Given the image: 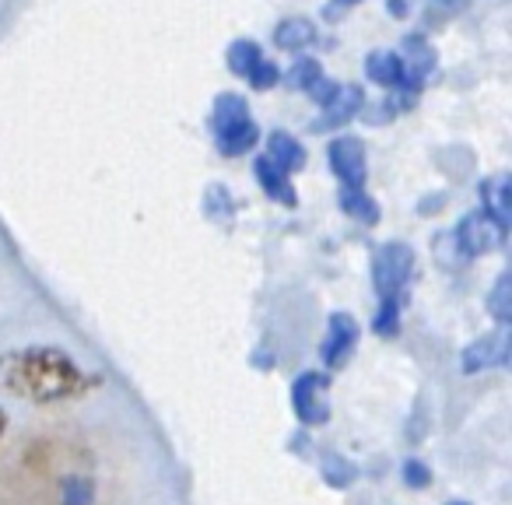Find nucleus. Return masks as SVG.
Returning a JSON list of instances; mask_svg holds the SVG:
<instances>
[{
  "label": "nucleus",
  "instance_id": "obj_13",
  "mask_svg": "<svg viewBox=\"0 0 512 505\" xmlns=\"http://www.w3.org/2000/svg\"><path fill=\"white\" fill-rule=\"evenodd\" d=\"M253 176H256V183H260V190H264L274 204H281V207L299 204V193H295V186H292V176H288L285 169H278L267 155H260L253 162Z\"/></svg>",
  "mask_w": 512,
  "mask_h": 505
},
{
  "label": "nucleus",
  "instance_id": "obj_25",
  "mask_svg": "<svg viewBox=\"0 0 512 505\" xmlns=\"http://www.w3.org/2000/svg\"><path fill=\"white\" fill-rule=\"evenodd\" d=\"M4 428H8V414H4V407H0V439H4Z\"/></svg>",
  "mask_w": 512,
  "mask_h": 505
},
{
  "label": "nucleus",
  "instance_id": "obj_18",
  "mask_svg": "<svg viewBox=\"0 0 512 505\" xmlns=\"http://www.w3.org/2000/svg\"><path fill=\"white\" fill-rule=\"evenodd\" d=\"M341 211L348 218L362 221V225H376L379 221V204L365 190H341Z\"/></svg>",
  "mask_w": 512,
  "mask_h": 505
},
{
  "label": "nucleus",
  "instance_id": "obj_8",
  "mask_svg": "<svg viewBox=\"0 0 512 505\" xmlns=\"http://www.w3.org/2000/svg\"><path fill=\"white\" fill-rule=\"evenodd\" d=\"M365 78H369L372 85L393 92V95H407V99H414V95L421 92V85L407 74L404 57H400L397 50L369 53V57H365Z\"/></svg>",
  "mask_w": 512,
  "mask_h": 505
},
{
  "label": "nucleus",
  "instance_id": "obj_9",
  "mask_svg": "<svg viewBox=\"0 0 512 505\" xmlns=\"http://www.w3.org/2000/svg\"><path fill=\"white\" fill-rule=\"evenodd\" d=\"M358 348V323L355 316L348 313H334L327 323V337H323V348H320V358H323V369L327 372H337L351 362Z\"/></svg>",
  "mask_w": 512,
  "mask_h": 505
},
{
  "label": "nucleus",
  "instance_id": "obj_26",
  "mask_svg": "<svg viewBox=\"0 0 512 505\" xmlns=\"http://www.w3.org/2000/svg\"><path fill=\"white\" fill-rule=\"evenodd\" d=\"M453 505H467V502H453Z\"/></svg>",
  "mask_w": 512,
  "mask_h": 505
},
{
  "label": "nucleus",
  "instance_id": "obj_3",
  "mask_svg": "<svg viewBox=\"0 0 512 505\" xmlns=\"http://www.w3.org/2000/svg\"><path fill=\"white\" fill-rule=\"evenodd\" d=\"M207 127H211L214 144L225 158H242L260 144V127L253 120V109L239 92H221L211 102Z\"/></svg>",
  "mask_w": 512,
  "mask_h": 505
},
{
  "label": "nucleus",
  "instance_id": "obj_1",
  "mask_svg": "<svg viewBox=\"0 0 512 505\" xmlns=\"http://www.w3.org/2000/svg\"><path fill=\"white\" fill-rule=\"evenodd\" d=\"M99 386V376L85 369L74 355L50 344H32L0 355V393L25 404H64Z\"/></svg>",
  "mask_w": 512,
  "mask_h": 505
},
{
  "label": "nucleus",
  "instance_id": "obj_16",
  "mask_svg": "<svg viewBox=\"0 0 512 505\" xmlns=\"http://www.w3.org/2000/svg\"><path fill=\"white\" fill-rule=\"evenodd\" d=\"M481 207L491 214L495 221H502L505 228H509V214H512V183L505 172H498V176L484 179L481 183Z\"/></svg>",
  "mask_w": 512,
  "mask_h": 505
},
{
  "label": "nucleus",
  "instance_id": "obj_12",
  "mask_svg": "<svg viewBox=\"0 0 512 505\" xmlns=\"http://www.w3.org/2000/svg\"><path fill=\"white\" fill-rule=\"evenodd\" d=\"M288 85L299 88V92H306L309 99L316 102V106H323V102H327L330 95H334L337 81H334V78H327V71L320 67V60L299 57V60L292 64V71H288Z\"/></svg>",
  "mask_w": 512,
  "mask_h": 505
},
{
  "label": "nucleus",
  "instance_id": "obj_15",
  "mask_svg": "<svg viewBox=\"0 0 512 505\" xmlns=\"http://www.w3.org/2000/svg\"><path fill=\"white\" fill-rule=\"evenodd\" d=\"M397 53L404 57L407 74H411V78L425 88V81L435 74V50L428 46V39L425 36H407L404 46H400Z\"/></svg>",
  "mask_w": 512,
  "mask_h": 505
},
{
  "label": "nucleus",
  "instance_id": "obj_11",
  "mask_svg": "<svg viewBox=\"0 0 512 505\" xmlns=\"http://www.w3.org/2000/svg\"><path fill=\"white\" fill-rule=\"evenodd\" d=\"M323 120L313 123V130H330V127H344L348 120H355L365 109V92L358 85H337L334 95L323 102Z\"/></svg>",
  "mask_w": 512,
  "mask_h": 505
},
{
  "label": "nucleus",
  "instance_id": "obj_7",
  "mask_svg": "<svg viewBox=\"0 0 512 505\" xmlns=\"http://www.w3.org/2000/svg\"><path fill=\"white\" fill-rule=\"evenodd\" d=\"M292 411L302 425L320 428L330 418V376L327 372H302L292 383Z\"/></svg>",
  "mask_w": 512,
  "mask_h": 505
},
{
  "label": "nucleus",
  "instance_id": "obj_6",
  "mask_svg": "<svg viewBox=\"0 0 512 505\" xmlns=\"http://www.w3.org/2000/svg\"><path fill=\"white\" fill-rule=\"evenodd\" d=\"M327 162L330 172L337 176L341 190H365V179H369V155H365L362 137L337 134L327 144Z\"/></svg>",
  "mask_w": 512,
  "mask_h": 505
},
{
  "label": "nucleus",
  "instance_id": "obj_19",
  "mask_svg": "<svg viewBox=\"0 0 512 505\" xmlns=\"http://www.w3.org/2000/svg\"><path fill=\"white\" fill-rule=\"evenodd\" d=\"M512 285H509V274H502V278L495 281V288H491V295H488V309L495 313V320H498V327H509V320H512Z\"/></svg>",
  "mask_w": 512,
  "mask_h": 505
},
{
  "label": "nucleus",
  "instance_id": "obj_4",
  "mask_svg": "<svg viewBox=\"0 0 512 505\" xmlns=\"http://www.w3.org/2000/svg\"><path fill=\"white\" fill-rule=\"evenodd\" d=\"M228 71L246 81L249 88H256V92H271V88L281 85V67L253 39H235L228 46Z\"/></svg>",
  "mask_w": 512,
  "mask_h": 505
},
{
  "label": "nucleus",
  "instance_id": "obj_24",
  "mask_svg": "<svg viewBox=\"0 0 512 505\" xmlns=\"http://www.w3.org/2000/svg\"><path fill=\"white\" fill-rule=\"evenodd\" d=\"M330 4H334V11H348V8H355L358 0H330ZM334 11H330V15H334Z\"/></svg>",
  "mask_w": 512,
  "mask_h": 505
},
{
  "label": "nucleus",
  "instance_id": "obj_5",
  "mask_svg": "<svg viewBox=\"0 0 512 505\" xmlns=\"http://www.w3.org/2000/svg\"><path fill=\"white\" fill-rule=\"evenodd\" d=\"M502 239H505V225L491 218L484 207L463 214V221L453 228V246L463 260L484 257V253H491L495 246H502Z\"/></svg>",
  "mask_w": 512,
  "mask_h": 505
},
{
  "label": "nucleus",
  "instance_id": "obj_22",
  "mask_svg": "<svg viewBox=\"0 0 512 505\" xmlns=\"http://www.w3.org/2000/svg\"><path fill=\"white\" fill-rule=\"evenodd\" d=\"M460 4H463V0H432V8H442L446 15H453V11L460 8Z\"/></svg>",
  "mask_w": 512,
  "mask_h": 505
},
{
  "label": "nucleus",
  "instance_id": "obj_14",
  "mask_svg": "<svg viewBox=\"0 0 512 505\" xmlns=\"http://www.w3.org/2000/svg\"><path fill=\"white\" fill-rule=\"evenodd\" d=\"M267 158H271L278 169H285L288 176L306 169V148H302L299 137H292L288 130H274V134L267 137Z\"/></svg>",
  "mask_w": 512,
  "mask_h": 505
},
{
  "label": "nucleus",
  "instance_id": "obj_17",
  "mask_svg": "<svg viewBox=\"0 0 512 505\" xmlns=\"http://www.w3.org/2000/svg\"><path fill=\"white\" fill-rule=\"evenodd\" d=\"M274 43H278V50L302 53L316 43V25L309 18H288L274 29Z\"/></svg>",
  "mask_w": 512,
  "mask_h": 505
},
{
  "label": "nucleus",
  "instance_id": "obj_2",
  "mask_svg": "<svg viewBox=\"0 0 512 505\" xmlns=\"http://www.w3.org/2000/svg\"><path fill=\"white\" fill-rule=\"evenodd\" d=\"M414 278V249L407 242H383L372 257V288H376V316L372 330L393 337L400 330V309H404L407 288Z\"/></svg>",
  "mask_w": 512,
  "mask_h": 505
},
{
  "label": "nucleus",
  "instance_id": "obj_21",
  "mask_svg": "<svg viewBox=\"0 0 512 505\" xmlns=\"http://www.w3.org/2000/svg\"><path fill=\"white\" fill-rule=\"evenodd\" d=\"M404 481L411 484V488H425V484L432 481V470H428L425 463H418V460H407L404 463Z\"/></svg>",
  "mask_w": 512,
  "mask_h": 505
},
{
  "label": "nucleus",
  "instance_id": "obj_23",
  "mask_svg": "<svg viewBox=\"0 0 512 505\" xmlns=\"http://www.w3.org/2000/svg\"><path fill=\"white\" fill-rule=\"evenodd\" d=\"M390 15L393 18H404L407 15V0H390Z\"/></svg>",
  "mask_w": 512,
  "mask_h": 505
},
{
  "label": "nucleus",
  "instance_id": "obj_10",
  "mask_svg": "<svg viewBox=\"0 0 512 505\" xmlns=\"http://www.w3.org/2000/svg\"><path fill=\"white\" fill-rule=\"evenodd\" d=\"M509 362V327H498L495 334L477 337L467 351H463V372L474 376L484 369H502Z\"/></svg>",
  "mask_w": 512,
  "mask_h": 505
},
{
  "label": "nucleus",
  "instance_id": "obj_20",
  "mask_svg": "<svg viewBox=\"0 0 512 505\" xmlns=\"http://www.w3.org/2000/svg\"><path fill=\"white\" fill-rule=\"evenodd\" d=\"M95 502V484L88 477H71L64 484V505H92Z\"/></svg>",
  "mask_w": 512,
  "mask_h": 505
}]
</instances>
